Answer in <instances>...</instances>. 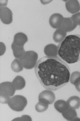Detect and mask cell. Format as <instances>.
<instances>
[{"instance_id": "cell-1", "label": "cell", "mask_w": 80, "mask_h": 121, "mask_svg": "<svg viewBox=\"0 0 80 121\" xmlns=\"http://www.w3.org/2000/svg\"><path fill=\"white\" fill-rule=\"evenodd\" d=\"M35 67L37 78L46 89L56 90L66 85L70 80L69 66L57 56L42 57Z\"/></svg>"}, {"instance_id": "cell-2", "label": "cell", "mask_w": 80, "mask_h": 121, "mask_svg": "<svg viewBox=\"0 0 80 121\" xmlns=\"http://www.w3.org/2000/svg\"><path fill=\"white\" fill-rule=\"evenodd\" d=\"M59 56L69 64L80 61V35H72L66 36L58 46Z\"/></svg>"}, {"instance_id": "cell-3", "label": "cell", "mask_w": 80, "mask_h": 121, "mask_svg": "<svg viewBox=\"0 0 80 121\" xmlns=\"http://www.w3.org/2000/svg\"><path fill=\"white\" fill-rule=\"evenodd\" d=\"M38 58V56L36 52L30 51L25 52L19 60L23 68L29 69L35 67Z\"/></svg>"}, {"instance_id": "cell-4", "label": "cell", "mask_w": 80, "mask_h": 121, "mask_svg": "<svg viewBox=\"0 0 80 121\" xmlns=\"http://www.w3.org/2000/svg\"><path fill=\"white\" fill-rule=\"evenodd\" d=\"M7 104L8 106L13 110L19 112L24 109L27 105V101L24 97L17 95L11 98Z\"/></svg>"}, {"instance_id": "cell-5", "label": "cell", "mask_w": 80, "mask_h": 121, "mask_svg": "<svg viewBox=\"0 0 80 121\" xmlns=\"http://www.w3.org/2000/svg\"><path fill=\"white\" fill-rule=\"evenodd\" d=\"M0 91V95L10 97L14 95L16 89L12 83L6 82L1 84Z\"/></svg>"}, {"instance_id": "cell-6", "label": "cell", "mask_w": 80, "mask_h": 121, "mask_svg": "<svg viewBox=\"0 0 80 121\" xmlns=\"http://www.w3.org/2000/svg\"><path fill=\"white\" fill-rule=\"evenodd\" d=\"M0 17L2 22L5 24H10L12 21V12L9 9L5 6L0 7Z\"/></svg>"}, {"instance_id": "cell-7", "label": "cell", "mask_w": 80, "mask_h": 121, "mask_svg": "<svg viewBox=\"0 0 80 121\" xmlns=\"http://www.w3.org/2000/svg\"><path fill=\"white\" fill-rule=\"evenodd\" d=\"M64 18L61 14L55 13L50 17L49 24L53 28L58 29L60 28L64 20Z\"/></svg>"}, {"instance_id": "cell-8", "label": "cell", "mask_w": 80, "mask_h": 121, "mask_svg": "<svg viewBox=\"0 0 80 121\" xmlns=\"http://www.w3.org/2000/svg\"><path fill=\"white\" fill-rule=\"evenodd\" d=\"M65 7L67 11L72 14L77 13L80 10V5L77 0H69L65 3Z\"/></svg>"}, {"instance_id": "cell-9", "label": "cell", "mask_w": 80, "mask_h": 121, "mask_svg": "<svg viewBox=\"0 0 80 121\" xmlns=\"http://www.w3.org/2000/svg\"><path fill=\"white\" fill-rule=\"evenodd\" d=\"M28 40V38L26 35L23 33L19 32L15 35L13 43L17 46L23 47Z\"/></svg>"}, {"instance_id": "cell-10", "label": "cell", "mask_w": 80, "mask_h": 121, "mask_svg": "<svg viewBox=\"0 0 80 121\" xmlns=\"http://www.w3.org/2000/svg\"><path fill=\"white\" fill-rule=\"evenodd\" d=\"M43 99L47 100L49 104H52L55 100V96L51 91L47 90L43 91L39 94V99Z\"/></svg>"}, {"instance_id": "cell-11", "label": "cell", "mask_w": 80, "mask_h": 121, "mask_svg": "<svg viewBox=\"0 0 80 121\" xmlns=\"http://www.w3.org/2000/svg\"><path fill=\"white\" fill-rule=\"evenodd\" d=\"M44 52L47 56H57L58 55V47L53 44H49L45 47Z\"/></svg>"}, {"instance_id": "cell-12", "label": "cell", "mask_w": 80, "mask_h": 121, "mask_svg": "<svg viewBox=\"0 0 80 121\" xmlns=\"http://www.w3.org/2000/svg\"><path fill=\"white\" fill-rule=\"evenodd\" d=\"M66 35L67 32L61 28L57 29L53 35V40L56 43H60L65 39Z\"/></svg>"}, {"instance_id": "cell-13", "label": "cell", "mask_w": 80, "mask_h": 121, "mask_svg": "<svg viewBox=\"0 0 80 121\" xmlns=\"http://www.w3.org/2000/svg\"><path fill=\"white\" fill-rule=\"evenodd\" d=\"M73 26V22L71 17L64 18L60 28L67 32L72 31Z\"/></svg>"}, {"instance_id": "cell-14", "label": "cell", "mask_w": 80, "mask_h": 121, "mask_svg": "<svg viewBox=\"0 0 80 121\" xmlns=\"http://www.w3.org/2000/svg\"><path fill=\"white\" fill-rule=\"evenodd\" d=\"M12 83L16 90H21L23 89L25 85V81L23 78L20 76H16Z\"/></svg>"}, {"instance_id": "cell-15", "label": "cell", "mask_w": 80, "mask_h": 121, "mask_svg": "<svg viewBox=\"0 0 80 121\" xmlns=\"http://www.w3.org/2000/svg\"><path fill=\"white\" fill-rule=\"evenodd\" d=\"M69 107L74 109H77L80 107V98L77 96H72L67 101Z\"/></svg>"}, {"instance_id": "cell-16", "label": "cell", "mask_w": 80, "mask_h": 121, "mask_svg": "<svg viewBox=\"0 0 80 121\" xmlns=\"http://www.w3.org/2000/svg\"><path fill=\"white\" fill-rule=\"evenodd\" d=\"M56 110L60 113H62L69 108L67 102L63 100H59L54 103Z\"/></svg>"}, {"instance_id": "cell-17", "label": "cell", "mask_w": 80, "mask_h": 121, "mask_svg": "<svg viewBox=\"0 0 80 121\" xmlns=\"http://www.w3.org/2000/svg\"><path fill=\"white\" fill-rule=\"evenodd\" d=\"M62 116L65 119L68 121H73L77 117L76 111L75 109L69 108L62 113Z\"/></svg>"}, {"instance_id": "cell-18", "label": "cell", "mask_w": 80, "mask_h": 121, "mask_svg": "<svg viewBox=\"0 0 80 121\" xmlns=\"http://www.w3.org/2000/svg\"><path fill=\"white\" fill-rule=\"evenodd\" d=\"M39 101L35 106L36 110L39 112H42L47 110L49 104L48 102L43 99H39Z\"/></svg>"}, {"instance_id": "cell-19", "label": "cell", "mask_w": 80, "mask_h": 121, "mask_svg": "<svg viewBox=\"0 0 80 121\" xmlns=\"http://www.w3.org/2000/svg\"><path fill=\"white\" fill-rule=\"evenodd\" d=\"M11 47L14 56L17 59H19L25 52L23 47L17 46L13 43Z\"/></svg>"}, {"instance_id": "cell-20", "label": "cell", "mask_w": 80, "mask_h": 121, "mask_svg": "<svg viewBox=\"0 0 80 121\" xmlns=\"http://www.w3.org/2000/svg\"><path fill=\"white\" fill-rule=\"evenodd\" d=\"M11 67L13 71L18 73L22 71L23 68L21 65L19 59H16L12 62Z\"/></svg>"}, {"instance_id": "cell-21", "label": "cell", "mask_w": 80, "mask_h": 121, "mask_svg": "<svg viewBox=\"0 0 80 121\" xmlns=\"http://www.w3.org/2000/svg\"><path fill=\"white\" fill-rule=\"evenodd\" d=\"M71 83L74 85L80 81V72L78 71L73 72L70 75V80Z\"/></svg>"}, {"instance_id": "cell-22", "label": "cell", "mask_w": 80, "mask_h": 121, "mask_svg": "<svg viewBox=\"0 0 80 121\" xmlns=\"http://www.w3.org/2000/svg\"><path fill=\"white\" fill-rule=\"evenodd\" d=\"M73 21V26L72 31L74 30L78 25H80V12H78L72 16Z\"/></svg>"}, {"instance_id": "cell-23", "label": "cell", "mask_w": 80, "mask_h": 121, "mask_svg": "<svg viewBox=\"0 0 80 121\" xmlns=\"http://www.w3.org/2000/svg\"><path fill=\"white\" fill-rule=\"evenodd\" d=\"M32 119L30 116L27 115H23L21 117L15 118L12 121H32Z\"/></svg>"}, {"instance_id": "cell-24", "label": "cell", "mask_w": 80, "mask_h": 121, "mask_svg": "<svg viewBox=\"0 0 80 121\" xmlns=\"http://www.w3.org/2000/svg\"><path fill=\"white\" fill-rule=\"evenodd\" d=\"M10 97H8L0 95V103L2 104L8 103L9 102Z\"/></svg>"}, {"instance_id": "cell-25", "label": "cell", "mask_w": 80, "mask_h": 121, "mask_svg": "<svg viewBox=\"0 0 80 121\" xmlns=\"http://www.w3.org/2000/svg\"><path fill=\"white\" fill-rule=\"evenodd\" d=\"M6 50L5 46L3 43H0V55L2 56L5 53Z\"/></svg>"}, {"instance_id": "cell-26", "label": "cell", "mask_w": 80, "mask_h": 121, "mask_svg": "<svg viewBox=\"0 0 80 121\" xmlns=\"http://www.w3.org/2000/svg\"><path fill=\"white\" fill-rule=\"evenodd\" d=\"M75 86L76 90L78 92H80V81Z\"/></svg>"}, {"instance_id": "cell-27", "label": "cell", "mask_w": 80, "mask_h": 121, "mask_svg": "<svg viewBox=\"0 0 80 121\" xmlns=\"http://www.w3.org/2000/svg\"><path fill=\"white\" fill-rule=\"evenodd\" d=\"M52 1V0H41V3L44 5L50 3Z\"/></svg>"}, {"instance_id": "cell-28", "label": "cell", "mask_w": 80, "mask_h": 121, "mask_svg": "<svg viewBox=\"0 0 80 121\" xmlns=\"http://www.w3.org/2000/svg\"><path fill=\"white\" fill-rule=\"evenodd\" d=\"M73 121H80V119L77 117L75 118Z\"/></svg>"}, {"instance_id": "cell-29", "label": "cell", "mask_w": 80, "mask_h": 121, "mask_svg": "<svg viewBox=\"0 0 80 121\" xmlns=\"http://www.w3.org/2000/svg\"></svg>"}]
</instances>
